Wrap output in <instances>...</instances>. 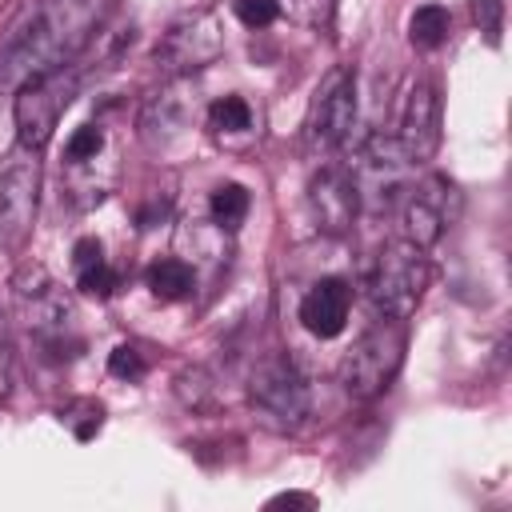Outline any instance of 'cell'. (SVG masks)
I'll return each instance as SVG.
<instances>
[{"label": "cell", "instance_id": "cell-16", "mask_svg": "<svg viewBox=\"0 0 512 512\" xmlns=\"http://www.w3.org/2000/svg\"><path fill=\"white\" fill-rule=\"evenodd\" d=\"M444 224H448V216L436 196H424V192L408 196V204H404V240L408 244H416V248L436 244L444 236Z\"/></svg>", "mask_w": 512, "mask_h": 512}, {"label": "cell", "instance_id": "cell-17", "mask_svg": "<svg viewBox=\"0 0 512 512\" xmlns=\"http://www.w3.org/2000/svg\"><path fill=\"white\" fill-rule=\"evenodd\" d=\"M144 284H148V292H152L156 300L176 304V300H188V296H192L196 276H192V268H188L184 260L164 256V260H156V264L144 272Z\"/></svg>", "mask_w": 512, "mask_h": 512}, {"label": "cell", "instance_id": "cell-25", "mask_svg": "<svg viewBox=\"0 0 512 512\" xmlns=\"http://www.w3.org/2000/svg\"><path fill=\"white\" fill-rule=\"evenodd\" d=\"M476 28L488 36V44H500V24H504V0H468Z\"/></svg>", "mask_w": 512, "mask_h": 512}, {"label": "cell", "instance_id": "cell-2", "mask_svg": "<svg viewBox=\"0 0 512 512\" xmlns=\"http://www.w3.org/2000/svg\"><path fill=\"white\" fill-rule=\"evenodd\" d=\"M428 280H432V268H428L424 248H416L408 240H392L376 252L364 288H368V300L380 316L404 320V316L416 312Z\"/></svg>", "mask_w": 512, "mask_h": 512}, {"label": "cell", "instance_id": "cell-26", "mask_svg": "<svg viewBox=\"0 0 512 512\" xmlns=\"http://www.w3.org/2000/svg\"><path fill=\"white\" fill-rule=\"evenodd\" d=\"M232 8L240 16V24H248V28H268L280 16L276 0H232Z\"/></svg>", "mask_w": 512, "mask_h": 512}, {"label": "cell", "instance_id": "cell-6", "mask_svg": "<svg viewBox=\"0 0 512 512\" xmlns=\"http://www.w3.org/2000/svg\"><path fill=\"white\" fill-rule=\"evenodd\" d=\"M248 404L268 428L292 432L308 416V384L288 356L272 352V356H260L248 376Z\"/></svg>", "mask_w": 512, "mask_h": 512}, {"label": "cell", "instance_id": "cell-3", "mask_svg": "<svg viewBox=\"0 0 512 512\" xmlns=\"http://www.w3.org/2000/svg\"><path fill=\"white\" fill-rule=\"evenodd\" d=\"M220 56H224V20L212 8H192V12L176 16L164 28V36L156 40V52H152L156 68L168 80L192 76V72L216 64Z\"/></svg>", "mask_w": 512, "mask_h": 512}, {"label": "cell", "instance_id": "cell-20", "mask_svg": "<svg viewBox=\"0 0 512 512\" xmlns=\"http://www.w3.org/2000/svg\"><path fill=\"white\" fill-rule=\"evenodd\" d=\"M276 8H280V16H288L292 24L312 28V32H328L336 20V0H276Z\"/></svg>", "mask_w": 512, "mask_h": 512}, {"label": "cell", "instance_id": "cell-4", "mask_svg": "<svg viewBox=\"0 0 512 512\" xmlns=\"http://www.w3.org/2000/svg\"><path fill=\"white\" fill-rule=\"evenodd\" d=\"M404 344H408V336H404V324L400 320H388V316L376 320L352 344V352L344 356V368H340L344 392L356 396V400L380 396L396 380V372L404 364Z\"/></svg>", "mask_w": 512, "mask_h": 512}, {"label": "cell", "instance_id": "cell-11", "mask_svg": "<svg viewBox=\"0 0 512 512\" xmlns=\"http://www.w3.org/2000/svg\"><path fill=\"white\" fill-rule=\"evenodd\" d=\"M352 172V184H356V196L368 200L372 208H388L396 200V192L404 188V176H408V156L400 152L396 140H384V136H372L356 164L348 168Z\"/></svg>", "mask_w": 512, "mask_h": 512}, {"label": "cell", "instance_id": "cell-22", "mask_svg": "<svg viewBox=\"0 0 512 512\" xmlns=\"http://www.w3.org/2000/svg\"><path fill=\"white\" fill-rule=\"evenodd\" d=\"M208 124L216 132H244V128H252V108L244 96H220L208 108Z\"/></svg>", "mask_w": 512, "mask_h": 512}, {"label": "cell", "instance_id": "cell-15", "mask_svg": "<svg viewBox=\"0 0 512 512\" xmlns=\"http://www.w3.org/2000/svg\"><path fill=\"white\" fill-rule=\"evenodd\" d=\"M72 272H76V288H80L84 296H96V300L112 296L116 284H120V276L108 268L104 244H100L96 236L76 240V248H72Z\"/></svg>", "mask_w": 512, "mask_h": 512}, {"label": "cell", "instance_id": "cell-13", "mask_svg": "<svg viewBox=\"0 0 512 512\" xmlns=\"http://www.w3.org/2000/svg\"><path fill=\"white\" fill-rule=\"evenodd\" d=\"M308 208L324 232H348L360 208L356 184L348 168H320L308 184Z\"/></svg>", "mask_w": 512, "mask_h": 512}, {"label": "cell", "instance_id": "cell-23", "mask_svg": "<svg viewBox=\"0 0 512 512\" xmlns=\"http://www.w3.org/2000/svg\"><path fill=\"white\" fill-rule=\"evenodd\" d=\"M100 152H104V132H100L96 124H80V128L72 132L68 148H64L68 164H92Z\"/></svg>", "mask_w": 512, "mask_h": 512}, {"label": "cell", "instance_id": "cell-1", "mask_svg": "<svg viewBox=\"0 0 512 512\" xmlns=\"http://www.w3.org/2000/svg\"><path fill=\"white\" fill-rule=\"evenodd\" d=\"M100 16L104 0H40L28 8L0 40V88L16 92L36 76L72 64L88 48Z\"/></svg>", "mask_w": 512, "mask_h": 512}, {"label": "cell", "instance_id": "cell-28", "mask_svg": "<svg viewBox=\"0 0 512 512\" xmlns=\"http://www.w3.org/2000/svg\"><path fill=\"white\" fill-rule=\"evenodd\" d=\"M268 508H316V496L308 492H280L268 500Z\"/></svg>", "mask_w": 512, "mask_h": 512}, {"label": "cell", "instance_id": "cell-9", "mask_svg": "<svg viewBox=\"0 0 512 512\" xmlns=\"http://www.w3.org/2000/svg\"><path fill=\"white\" fill-rule=\"evenodd\" d=\"M196 108H200V100H196V88L188 84V76L168 80V84H164L160 92H152V96L144 100V108H140V120H136L140 140H144L152 152L176 148V144L192 132V124H196Z\"/></svg>", "mask_w": 512, "mask_h": 512}, {"label": "cell", "instance_id": "cell-14", "mask_svg": "<svg viewBox=\"0 0 512 512\" xmlns=\"http://www.w3.org/2000/svg\"><path fill=\"white\" fill-rule=\"evenodd\" d=\"M348 308H352V288H348V280L324 276V280H316V284L308 288V296L300 300V324H304L312 336L332 340V336L344 332Z\"/></svg>", "mask_w": 512, "mask_h": 512}, {"label": "cell", "instance_id": "cell-27", "mask_svg": "<svg viewBox=\"0 0 512 512\" xmlns=\"http://www.w3.org/2000/svg\"><path fill=\"white\" fill-rule=\"evenodd\" d=\"M12 392V344H8V332H4V320H0V400Z\"/></svg>", "mask_w": 512, "mask_h": 512}, {"label": "cell", "instance_id": "cell-21", "mask_svg": "<svg viewBox=\"0 0 512 512\" xmlns=\"http://www.w3.org/2000/svg\"><path fill=\"white\" fill-rule=\"evenodd\" d=\"M60 424L76 440H92L104 428V404L100 400H72L68 408H60Z\"/></svg>", "mask_w": 512, "mask_h": 512}, {"label": "cell", "instance_id": "cell-18", "mask_svg": "<svg viewBox=\"0 0 512 512\" xmlns=\"http://www.w3.org/2000/svg\"><path fill=\"white\" fill-rule=\"evenodd\" d=\"M448 32H452V16L440 4H424L408 20V40H412V48H424V52L440 48L448 40Z\"/></svg>", "mask_w": 512, "mask_h": 512}, {"label": "cell", "instance_id": "cell-8", "mask_svg": "<svg viewBox=\"0 0 512 512\" xmlns=\"http://www.w3.org/2000/svg\"><path fill=\"white\" fill-rule=\"evenodd\" d=\"M356 120V72L352 68H332L312 104H308V120H304V140L316 152H332L348 140Z\"/></svg>", "mask_w": 512, "mask_h": 512}, {"label": "cell", "instance_id": "cell-10", "mask_svg": "<svg viewBox=\"0 0 512 512\" xmlns=\"http://www.w3.org/2000/svg\"><path fill=\"white\" fill-rule=\"evenodd\" d=\"M16 300H20V312H24L28 328L48 348L64 344V332L72 328V300L64 296V288L40 264H32L16 276Z\"/></svg>", "mask_w": 512, "mask_h": 512}, {"label": "cell", "instance_id": "cell-5", "mask_svg": "<svg viewBox=\"0 0 512 512\" xmlns=\"http://www.w3.org/2000/svg\"><path fill=\"white\" fill-rule=\"evenodd\" d=\"M76 84H80L76 64H64V68L44 72V76H36V80H28V84L16 88L12 116H16V140H20L24 148L40 152V148L52 140V132H56L64 108H68L72 96H76Z\"/></svg>", "mask_w": 512, "mask_h": 512}, {"label": "cell", "instance_id": "cell-24", "mask_svg": "<svg viewBox=\"0 0 512 512\" xmlns=\"http://www.w3.org/2000/svg\"><path fill=\"white\" fill-rule=\"evenodd\" d=\"M108 372L120 376V380H140L148 372V360H144V352L136 344H116L108 352Z\"/></svg>", "mask_w": 512, "mask_h": 512}, {"label": "cell", "instance_id": "cell-12", "mask_svg": "<svg viewBox=\"0 0 512 512\" xmlns=\"http://www.w3.org/2000/svg\"><path fill=\"white\" fill-rule=\"evenodd\" d=\"M396 144L408 156V164H424L436 156V148H440V96L428 80H416L408 88Z\"/></svg>", "mask_w": 512, "mask_h": 512}, {"label": "cell", "instance_id": "cell-7", "mask_svg": "<svg viewBox=\"0 0 512 512\" xmlns=\"http://www.w3.org/2000/svg\"><path fill=\"white\" fill-rule=\"evenodd\" d=\"M40 208V152L16 144L0 164V248L20 252L36 228Z\"/></svg>", "mask_w": 512, "mask_h": 512}, {"label": "cell", "instance_id": "cell-19", "mask_svg": "<svg viewBox=\"0 0 512 512\" xmlns=\"http://www.w3.org/2000/svg\"><path fill=\"white\" fill-rule=\"evenodd\" d=\"M248 208H252V196H248V188H244V184H232V180H228V184H216V188H212L208 212H212L216 228H224V232H236V228L244 224Z\"/></svg>", "mask_w": 512, "mask_h": 512}]
</instances>
